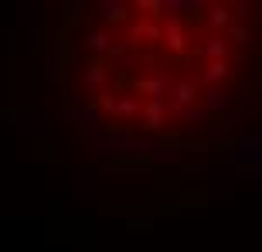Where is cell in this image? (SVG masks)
Instances as JSON below:
<instances>
[{
    "instance_id": "cell-1",
    "label": "cell",
    "mask_w": 262,
    "mask_h": 252,
    "mask_svg": "<svg viewBox=\"0 0 262 252\" xmlns=\"http://www.w3.org/2000/svg\"><path fill=\"white\" fill-rule=\"evenodd\" d=\"M238 4L99 7L72 34V96L106 130L150 143L214 133L255 72Z\"/></svg>"
}]
</instances>
